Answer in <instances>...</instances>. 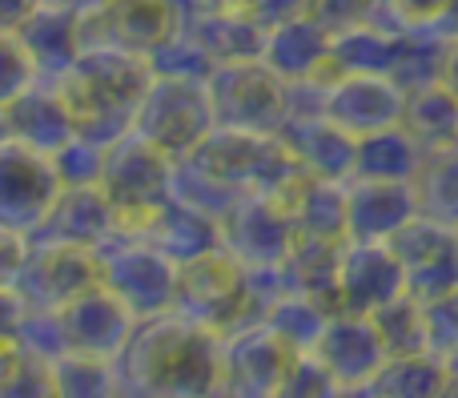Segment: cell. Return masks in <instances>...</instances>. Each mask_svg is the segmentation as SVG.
I'll list each match as a JSON object with an SVG mask.
<instances>
[{
  "label": "cell",
  "mask_w": 458,
  "mask_h": 398,
  "mask_svg": "<svg viewBox=\"0 0 458 398\" xmlns=\"http://www.w3.org/2000/svg\"><path fill=\"white\" fill-rule=\"evenodd\" d=\"M113 367L121 391L206 394L222 386V343L206 322L182 310H161L133 322V334Z\"/></svg>",
  "instance_id": "6da1fadb"
},
{
  "label": "cell",
  "mask_w": 458,
  "mask_h": 398,
  "mask_svg": "<svg viewBox=\"0 0 458 398\" xmlns=\"http://www.w3.org/2000/svg\"><path fill=\"white\" fill-rule=\"evenodd\" d=\"M153 69L149 56L113 53V48H89L81 53L61 77H53L77 137L109 149L117 137H125L137 121L145 93H149Z\"/></svg>",
  "instance_id": "7a4b0ae2"
},
{
  "label": "cell",
  "mask_w": 458,
  "mask_h": 398,
  "mask_svg": "<svg viewBox=\"0 0 458 398\" xmlns=\"http://www.w3.org/2000/svg\"><path fill=\"white\" fill-rule=\"evenodd\" d=\"M174 165L165 149H157L153 141H145L137 129H129L125 137L105 149L101 165V185L109 193L117 222H113V238H145L153 214L174 198Z\"/></svg>",
  "instance_id": "3957f363"
},
{
  "label": "cell",
  "mask_w": 458,
  "mask_h": 398,
  "mask_svg": "<svg viewBox=\"0 0 458 398\" xmlns=\"http://www.w3.org/2000/svg\"><path fill=\"white\" fill-rule=\"evenodd\" d=\"M133 129L157 149H165L174 161L190 157L214 129L209 93L190 72H157L141 109H137Z\"/></svg>",
  "instance_id": "277c9868"
},
{
  "label": "cell",
  "mask_w": 458,
  "mask_h": 398,
  "mask_svg": "<svg viewBox=\"0 0 458 398\" xmlns=\"http://www.w3.org/2000/svg\"><path fill=\"white\" fill-rule=\"evenodd\" d=\"M174 32V0H97L85 13H77L81 53L113 48V53L153 56Z\"/></svg>",
  "instance_id": "5b68a950"
},
{
  "label": "cell",
  "mask_w": 458,
  "mask_h": 398,
  "mask_svg": "<svg viewBox=\"0 0 458 398\" xmlns=\"http://www.w3.org/2000/svg\"><path fill=\"white\" fill-rule=\"evenodd\" d=\"M101 282L137 314L174 310L177 302V262L145 238H117L101 246Z\"/></svg>",
  "instance_id": "8992f818"
},
{
  "label": "cell",
  "mask_w": 458,
  "mask_h": 398,
  "mask_svg": "<svg viewBox=\"0 0 458 398\" xmlns=\"http://www.w3.org/2000/svg\"><path fill=\"white\" fill-rule=\"evenodd\" d=\"M101 282V250L64 246V241H32L21 270L16 294L29 310H61Z\"/></svg>",
  "instance_id": "52a82bcc"
},
{
  "label": "cell",
  "mask_w": 458,
  "mask_h": 398,
  "mask_svg": "<svg viewBox=\"0 0 458 398\" xmlns=\"http://www.w3.org/2000/svg\"><path fill=\"white\" fill-rule=\"evenodd\" d=\"M56 190H61V174L53 157L16 141H0V225L32 233L53 206Z\"/></svg>",
  "instance_id": "ba28073f"
},
{
  "label": "cell",
  "mask_w": 458,
  "mask_h": 398,
  "mask_svg": "<svg viewBox=\"0 0 458 398\" xmlns=\"http://www.w3.org/2000/svg\"><path fill=\"white\" fill-rule=\"evenodd\" d=\"M53 314H56V326H61L64 351L97 354V359H117L137 322V314L105 282H97L93 290H85L81 298H72L69 306H61Z\"/></svg>",
  "instance_id": "9c48e42d"
},
{
  "label": "cell",
  "mask_w": 458,
  "mask_h": 398,
  "mask_svg": "<svg viewBox=\"0 0 458 398\" xmlns=\"http://www.w3.org/2000/svg\"><path fill=\"white\" fill-rule=\"evenodd\" d=\"M113 209L109 193L101 182H72L61 185L48 206V214L40 217V225L29 233V241H64V246H93L101 250L113 238Z\"/></svg>",
  "instance_id": "30bf717a"
},
{
  "label": "cell",
  "mask_w": 458,
  "mask_h": 398,
  "mask_svg": "<svg viewBox=\"0 0 458 398\" xmlns=\"http://www.w3.org/2000/svg\"><path fill=\"white\" fill-rule=\"evenodd\" d=\"M77 137L64 109L61 93L53 80H32L21 97H13L8 105H0V141H16L24 149H37L45 157H56L64 145Z\"/></svg>",
  "instance_id": "8fae6325"
},
{
  "label": "cell",
  "mask_w": 458,
  "mask_h": 398,
  "mask_svg": "<svg viewBox=\"0 0 458 398\" xmlns=\"http://www.w3.org/2000/svg\"><path fill=\"white\" fill-rule=\"evenodd\" d=\"M229 298H237V270L229 262L222 246L206 250V254L190 258L177 266V302L174 310L190 314V318L206 322V326L222 330V314Z\"/></svg>",
  "instance_id": "7c38bea8"
},
{
  "label": "cell",
  "mask_w": 458,
  "mask_h": 398,
  "mask_svg": "<svg viewBox=\"0 0 458 398\" xmlns=\"http://www.w3.org/2000/svg\"><path fill=\"white\" fill-rule=\"evenodd\" d=\"M16 37H21V45L29 48L32 64H37V72L45 80L61 77V72L81 56L77 13L53 4V0H40V4L24 16V24L16 29Z\"/></svg>",
  "instance_id": "4fadbf2b"
},
{
  "label": "cell",
  "mask_w": 458,
  "mask_h": 398,
  "mask_svg": "<svg viewBox=\"0 0 458 398\" xmlns=\"http://www.w3.org/2000/svg\"><path fill=\"white\" fill-rule=\"evenodd\" d=\"M145 241L165 250V254L182 266V262H190V258L214 250L217 241H222V233L209 225V217L201 214L198 206H190V201H182V198H169L165 206L153 214L149 230H145Z\"/></svg>",
  "instance_id": "5bb4252c"
},
{
  "label": "cell",
  "mask_w": 458,
  "mask_h": 398,
  "mask_svg": "<svg viewBox=\"0 0 458 398\" xmlns=\"http://www.w3.org/2000/svg\"><path fill=\"white\" fill-rule=\"evenodd\" d=\"M0 394H53L48 359L16 334L0 343Z\"/></svg>",
  "instance_id": "9a60e30c"
},
{
  "label": "cell",
  "mask_w": 458,
  "mask_h": 398,
  "mask_svg": "<svg viewBox=\"0 0 458 398\" xmlns=\"http://www.w3.org/2000/svg\"><path fill=\"white\" fill-rule=\"evenodd\" d=\"M32 80H40V72H37V64H32L29 48L21 45L16 32H0V105L21 97Z\"/></svg>",
  "instance_id": "2e32d148"
},
{
  "label": "cell",
  "mask_w": 458,
  "mask_h": 398,
  "mask_svg": "<svg viewBox=\"0 0 458 398\" xmlns=\"http://www.w3.org/2000/svg\"><path fill=\"white\" fill-rule=\"evenodd\" d=\"M29 250H32L29 233H16L8 225H0V290H16L24 262H29Z\"/></svg>",
  "instance_id": "e0dca14e"
},
{
  "label": "cell",
  "mask_w": 458,
  "mask_h": 398,
  "mask_svg": "<svg viewBox=\"0 0 458 398\" xmlns=\"http://www.w3.org/2000/svg\"><path fill=\"white\" fill-rule=\"evenodd\" d=\"M24 310H29V306L21 302V294H16V290H0V343L16 334V326H21Z\"/></svg>",
  "instance_id": "ac0fdd59"
},
{
  "label": "cell",
  "mask_w": 458,
  "mask_h": 398,
  "mask_svg": "<svg viewBox=\"0 0 458 398\" xmlns=\"http://www.w3.org/2000/svg\"><path fill=\"white\" fill-rule=\"evenodd\" d=\"M40 0H0V32H16Z\"/></svg>",
  "instance_id": "d6986e66"
},
{
  "label": "cell",
  "mask_w": 458,
  "mask_h": 398,
  "mask_svg": "<svg viewBox=\"0 0 458 398\" xmlns=\"http://www.w3.org/2000/svg\"><path fill=\"white\" fill-rule=\"evenodd\" d=\"M53 4L72 8V13H85V8H89V4H97V0H53Z\"/></svg>",
  "instance_id": "ffe728a7"
}]
</instances>
